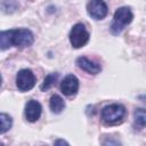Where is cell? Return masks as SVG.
<instances>
[{
	"mask_svg": "<svg viewBox=\"0 0 146 146\" xmlns=\"http://www.w3.org/2000/svg\"><path fill=\"white\" fill-rule=\"evenodd\" d=\"M34 42V35L29 29H13L0 31V49L6 50L13 46L17 48H26Z\"/></svg>",
	"mask_w": 146,
	"mask_h": 146,
	"instance_id": "1",
	"label": "cell"
},
{
	"mask_svg": "<svg viewBox=\"0 0 146 146\" xmlns=\"http://www.w3.org/2000/svg\"><path fill=\"white\" fill-rule=\"evenodd\" d=\"M133 14L129 7H121L114 13L113 23L111 25V31L113 34H119L122 30L132 22Z\"/></svg>",
	"mask_w": 146,
	"mask_h": 146,
	"instance_id": "2",
	"label": "cell"
},
{
	"mask_svg": "<svg viewBox=\"0 0 146 146\" xmlns=\"http://www.w3.org/2000/svg\"><path fill=\"white\" fill-rule=\"evenodd\" d=\"M125 115V108L121 104H111L103 108L102 111V120L106 124H115Z\"/></svg>",
	"mask_w": 146,
	"mask_h": 146,
	"instance_id": "3",
	"label": "cell"
},
{
	"mask_svg": "<svg viewBox=\"0 0 146 146\" xmlns=\"http://www.w3.org/2000/svg\"><path fill=\"white\" fill-rule=\"evenodd\" d=\"M89 41V33L82 23L75 24L70 32V42L73 48H81Z\"/></svg>",
	"mask_w": 146,
	"mask_h": 146,
	"instance_id": "4",
	"label": "cell"
},
{
	"mask_svg": "<svg viewBox=\"0 0 146 146\" xmlns=\"http://www.w3.org/2000/svg\"><path fill=\"white\" fill-rule=\"evenodd\" d=\"M35 84V75L31 70L23 68L16 75V86L21 91H29Z\"/></svg>",
	"mask_w": 146,
	"mask_h": 146,
	"instance_id": "5",
	"label": "cell"
},
{
	"mask_svg": "<svg viewBox=\"0 0 146 146\" xmlns=\"http://www.w3.org/2000/svg\"><path fill=\"white\" fill-rule=\"evenodd\" d=\"M87 11L94 19H103L108 13L107 5L104 0H90L87 3Z\"/></svg>",
	"mask_w": 146,
	"mask_h": 146,
	"instance_id": "6",
	"label": "cell"
},
{
	"mask_svg": "<svg viewBox=\"0 0 146 146\" xmlns=\"http://www.w3.org/2000/svg\"><path fill=\"white\" fill-rule=\"evenodd\" d=\"M60 90L66 96H73L79 90V80L75 75L68 74L64 78L60 83Z\"/></svg>",
	"mask_w": 146,
	"mask_h": 146,
	"instance_id": "7",
	"label": "cell"
},
{
	"mask_svg": "<svg viewBox=\"0 0 146 146\" xmlns=\"http://www.w3.org/2000/svg\"><path fill=\"white\" fill-rule=\"evenodd\" d=\"M42 112V107L41 104L34 99H31L26 103L25 105V117L27 121L30 122H35L36 120H39L40 115Z\"/></svg>",
	"mask_w": 146,
	"mask_h": 146,
	"instance_id": "8",
	"label": "cell"
},
{
	"mask_svg": "<svg viewBox=\"0 0 146 146\" xmlns=\"http://www.w3.org/2000/svg\"><path fill=\"white\" fill-rule=\"evenodd\" d=\"M76 65L84 72L89 73V74H98L102 71V66L90 59H88L87 57H79L76 59Z\"/></svg>",
	"mask_w": 146,
	"mask_h": 146,
	"instance_id": "9",
	"label": "cell"
},
{
	"mask_svg": "<svg viewBox=\"0 0 146 146\" xmlns=\"http://www.w3.org/2000/svg\"><path fill=\"white\" fill-rule=\"evenodd\" d=\"M49 107H50L52 113L58 114L65 108V102L60 96L52 95L51 98H50V102H49Z\"/></svg>",
	"mask_w": 146,
	"mask_h": 146,
	"instance_id": "10",
	"label": "cell"
},
{
	"mask_svg": "<svg viewBox=\"0 0 146 146\" xmlns=\"http://www.w3.org/2000/svg\"><path fill=\"white\" fill-rule=\"evenodd\" d=\"M18 7H19V3L16 0H2V2L0 3L1 10L5 11L6 14H11L16 11Z\"/></svg>",
	"mask_w": 146,
	"mask_h": 146,
	"instance_id": "11",
	"label": "cell"
},
{
	"mask_svg": "<svg viewBox=\"0 0 146 146\" xmlns=\"http://www.w3.org/2000/svg\"><path fill=\"white\" fill-rule=\"evenodd\" d=\"M13 125L11 117L6 113H0V133L7 132Z\"/></svg>",
	"mask_w": 146,
	"mask_h": 146,
	"instance_id": "12",
	"label": "cell"
},
{
	"mask_svg": "<svg viewBox=\"0 0 146 146\" xmlns=\"http://www.w3.org/2000/svg\"><path fill=\"white\" fill-rule=\"evenodd\" d=\"M57 79H58V73H50V74H48L44 78V80H43V82L41 84V90L46 91L49 88H51L55 84V82L57 81Z\"/></svg>",
	"mask_w": 146,
	"mask_h": 146,
	"instance_id": "13",
	"label": "cell"
},
{
	"mask_svg": "<svg viewBox=\"0 0 146 146\" xmlns=\"http://www.w3.org/2000/svg\"><path fill=\"white\" fill-rule=\"evenodd\" d=\"M135 122L137 125H139L140 128L145 127L146 123V114H145V110L144 108H137L135 111Z\"/></svg>",
	"mask_w": 146,
	"mask_h": 146,
	"instance_id": "14",
	"label": "cell"
},
{
	"mask_svg": "<svg viewBox=\"0 0 146 146\" xmlns=\"http://www.w3.org/2000/svg\"><path fill=\"white\" fill-rule=\"evenodd\" d=\"M55 145H68V143L65 141V140H60V139H58V140H55Z\"/></svg>",
	"mask_w": 146,
	"mask_h": 146,
	"instance_id": "15",
	"label": "cell"
},
{
	"mask_svg": "<svg viewBox=\"0 0 146 146\" xmlns=\"http://www.w3.org/2000/svg\"><path fill=\"white\" fill-rule=\"evenodd\" d=\"M1 83H2V76H1V74H0V86H1Z\"/></svg>",
	"mask_w": 146,
	"mask_h": 146,
	"instance_id": "16",
	"label": "cell"
}]
</instances>
